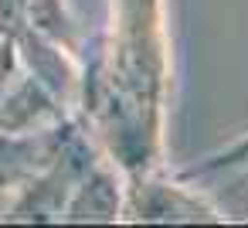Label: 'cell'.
I'll list each match as a JSON object with an SVG mask.
<instances>
[{
	"label": "cell",
	"mask_w": 248,
	"mask_h": 228,
	"mask_svg": "<svg viewBox=\"0 0 248 228\" xmlns=\"http://www.w3.org/2000/svg\"><path fill=\"white\" fill-rule=\"evenodd\" d=\"M234 163H248V140H241V143H238V147H231L228 153L214 157L207 167H234Z\"/></svg>",
	"instance_id": "cell-1"
}]
</instances>
